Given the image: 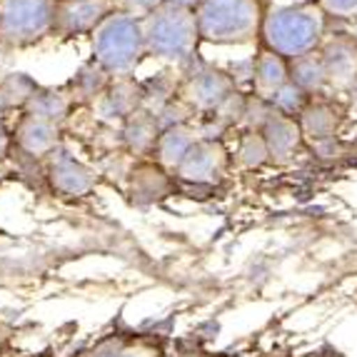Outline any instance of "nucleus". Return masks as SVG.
I'll use <instances>...</instances> for the list:
<instances>
[{
  "label": "nucleus",
  "mask_w": 357,
  "mask_h": 357,
  "mask_svg": "<svg viewBox=\"0 0 357 357\" xmlns=\"http://www.w3.org/2000/svg\"><path fill=\"white\" fill-rule=\"evenodd\" d=\"M320 55L325 60L330 88L345 93L357 77V40L350 33H337L333 38H325Z\"/></svg>",
  "instance_id": "7"
},
{
  "label": "nucleus",
  "mask_w": 357,
  "mask_h": 357,
  "mask_svg": "<svg viewBox=\"0 0 357 357\" xmlns=\"http://www.w3.org/2000/svg\"><path fill=\"white\" fill-rule=\"evenodd\" d=\"M15 143L28 155H48L58 145V126L25 115L15 128Z\"/></svg>",
  "instance_id": "14"
},
{
  "label": "nucleus",
  "mask_w": 357,
  "mask_h": 357,
  "mask_svg": "<svg viewBox=\"0 0 357 357\" xmlns=\"http://www.w3.org/2000/svg\"><path fill=\"white\" fill-rule=\"evenodd\" d=\"M113 13L115 0H58L55 33H63V36L90 33Z\"/></svg>",
  "instance_id": "6"
},
{
  "label": "nucleus",
  "mask_w": 357,
  "mask_h": 357,
  "mask_svg": "<svg viewBox=\"0 0 357 357\" xmlns=\"http://www.w3.org/2000/svg\"><path fill=\"white\" fill-rule=\"evenodd\" d=\"M25 105H28V115H33L38 120H48V123L58 126L60 120L68 115L70 100L63 93H55V90H36V96L30 98Z\"/></svg>",
  "instance_id": "19"
},
{
  "label": "nucleus",
  "mask_w": 357,
  "mask_h": 357,
  "mask_svg": "<svg viewBox=\"0 0 357 357\" xmlns=\"http://www.w3.org/2000/svg\"><path fill=\"white\" fill-rule=\"evenodd\" d=\"M105 75L107 73L102 70L98 63L96 66H85L83 70L75 75V80H73V88H75L77 96L85 98V100L98 98L102 93V88H105Z\"/></svg>",
  "instance_id": "22"
},
{
  "label": "nucleus",
  "mask_w": 357,
  "mask_h": 357,
  "mask_svg": "<svg viewBox=\"0 0 357 357\" xmlns=\"http://www.w3.org/2000/svg\"><path fill=\"white\" fill-rule=\"evenodd\" d=\"M238 158L245 167H260L270 160L268 143H265V137H262L260 130H250L243 137V143H240V150H238Z\"/></svg>",
  "instance_id": "21"
},
{
  "label": "nucleus",
  "mask_w": 357,
  "mask_h": 357,
  "mask_svg": "<svg viewBox=\"0 0 357 357\" xmlns=\"http://www.w3.org/2000/svg\"><path fill=\"white\" fill-rule=\"evenodd\" d=\"M93 53H96V63L107 75H130L140 58L148 53L143 20L126 13L107 15L93 30Z\"/></svg>",
  "instance_id": "3"
},
{
  "label": "nucleus",
  "mask_w": 357,
  "mask_h": 357,
  "mask_svg": "<svg viewBox=\"0 0 357 357\" xmlns=\"http://www.w3.org/2000/svg\"><path fill=\"white\" fill-rule=\"evenodd\" d=\"M165 0H115V13H126V15H135V18H148L150 13H155Z\"/></svg>",
  "instance_id": "23"
},
{
  "label": "nucleus",
  "mask_w": 357,
  "mask_h": 357,
  "mask_svg": "<svg viewBox=\"0 0 357 357\" xmlns=\"http://www.w3.org/2000/svg\"><path fill=\"white\" fill-rule=\"evenodd\" d=\"M115 357H143V355H140L137 350H128V347H123Z\"/></svg>",
  "instance_id": "27"
},
{
  "label": "nucleus",
  "mask_w": 357,
  "mask_h": 357,
  "mask_svg": "<svg viewBox=\"0 0 357 357\" xmlns=\"http://www.w3.org/2000/svg\"><path fill=\"white\" fill-rule=\"evenodd\" d=\"M50 180H53V188L66 195H83L93 188L96 178L90 173L83 162H77L70 155H60L58 160H53L50 167Z\"/></svg>",
  "instance_id": "15"
},
{
  "label": "nucleus",
  "mask_w": 357,
  "mask_h": 357,
  "mask_svg": "<svg viewBox=\"0 0 357 357\" xmlns=\"http://www.w3.org/2000/svg\"><path fill=\"white\" fill-rule=\"evenodd\" d=\"M342 120H345V110L337 102L315 96L307 102L298 123L303 135L310 137L312 143H328V140H335V135L342 128Z\"/></svg>",
  "instance_id": "9"
},
{
  "label": "nucleus",
  "mask_w": 357,
  "mask_h": 357,
  "mask_svg": "<svg viewBox=\"0 0 357 357\" xmlns=\"http://www.w3.org/2000/svg\"><path fill=\"white\" fill-rule=\"evenodd\" d=\"M58 0H0V43L25 48L55 33Z\"/></svg>",
  "instance_id": "5"
},
{
  "label": "nucleus",
  "mask_w": 357,
  "mask_h": 357,
  "mask_svg": "<svg viewBox=\"0 0 357 357\" xmlns=\"http://www.w3.org/2000/svg\"><path fill=\"white\" fill-rule=\"evenodd\" d=\"M140 102H143V90L137 88V85L128 83V80H123V83H118L113 90H107L105 96H102L100 110L107 118L128 120L130 115L137 113Z\"/></svg>",
  "instance_id": "17"
},
{
  "label": "nucleus",
  "mask_w": 357,
  "mask_h": 357,
  "mask_svg": "<svg viewBox=\"0 0 357 357\" xmlns=\"http://www.w3.org/2000/svg\"><path fill=\"white\" fill-rule=\"evenodd\" d=\"M192 145H195V137H192L190 130H185L183 126L167 128V130L160 132L158 143H155V155H158V160L165 167L178 170Z\"/></svg>",
  "instance_id": "16"
},
{
  "label": "nucleus",
  "mask_w": 357,
  "mask_h": 357,
  "mask_svg": "<svg viewBox=\"0 0 357 357\" xmlns=\"http://www.w3.org/2000/svg\"><path fill=\"white\" fill-rule=\"evenodd\" d=\"M265 100L273 105V110L278 115H285V118H295V120H298L312 98H310L305 90H300L295 83H285L282 88L275 90L270 98H265Z\"/></svg>",
  "instance_id": "20"
},
{
  "label": "nucleus",
  "mask_w": 357,
  "mask_h": 357,
  "mask_svg": "<svg viewBox=\"0 0 357 357\" xmlns=\"http://www.w3.org/2000/svg\"><path fill=\"white\" fill-rule=\"evenodd\" d=\"M167 6H178V8H188V10H195L200 6V0H165Z\"/></svg>",
  "instance_id": "25"
},
{
  "label": "nucleus",
  "mask_w": 357,
  "mask_h": 357,
  "mask_svg": "<svg viewBox=\"0 0 357 357\" xmlns=\"http://www.w3.org/2000/svg\"><path fill=\"white\" fill-rule=\"evenodd\" d=\"M330 18L350 20L357 15V0H317Z\"/></svg>",
  "instance_id": "24"
},
{
  "label": "nucleus",
  "mask_w": 357,
  "mask_h": 357,
  "mask_svg": "<svg viewBox=\"0 0 357 357\" xmlns=\"http://www.w3.org/2000/svg\"><path fill=\"white\" fill-rule=\"evenodd\" d=\"M290 83H295L300 90H305L310 98L322 96L330 88L328 70H325V60H322L320 50L290 60Z\"/></svg>",
  "instance_id": "13"
},
{
  "label": "nucleus",
  "mask_w": 357,
  "mask_h": 357,
  "mask_svg": "<svg viewBox=\"0 0 357 357\" xmlns=\"http://www.w3.org/2000/svg\"><path fill=\"white\" fill-rule=\"evenodd\" d=\"M328 13L320 3H298V6H280L262 20V43L273 53L287 60L303 58L322 48L328 38Z\"/></svg>",
  "instance_id": "1"
},
{
  "label": "nucleus",
  "mask_w": 357,
  "mask_h": 357,
  "mask_svg": "<svg viewBox=\"0 0 357 357\" xmlns=\"http://www.w3.org/2000/svg\"><path fill=\"white\" fill-rule=\"evenodd\" d=\"M350 36L357 40V15H355V18H350Z\"/></svg>",
  "instance_id": "28"
},
{
  "label": "nucleus",
  "mask_w": 357,
  "mask_h": 357,
  "mask_svg": "<svg viewBox=\"0 0 357 357\" xmlns=\"http://www.w3.org/2000/svg\"><path fill=\"white\" fill-rule=\"evenodd\" d=\"M220 173V150L213 140H195L190 153L185 155L178 175L190 183H213Z\"/></svg>",
  "instance_id": "11"
},
{
  "label": "nucleus",
  "mask_w": 357,
  "mask_h": 357,
  "mask_svg": "<svg viewBox=\"0 0 357 357\" xmlns=\"http://www.w3.org/2000/svg\"><path fill=\"white\" fill-rule=\"evenodd\" d=\"M260 0H200L195 8V23L200 40L232 45L250 43L262 30Z\"/></svg>",
  "instance_id": "2"
},
{
  "label": "nucleus",
  "mask_w": 357,
  "mask_h": 357,
  "mask_svg": "<svg viewBox=\"0 0 357 357\" xmlns=\"http://www.w3.org/2000/svg\"><path fill=\"white\" fill-rule=\"evenodd\" d=\"M145 28V50L155 58L162 60H188L195 50L197 40V23L195 10L162 3L155 13H150L143 20Z\"/></svg>",
  "instance_id": "4"
},
{
  "label": "nucleus",
  "mask_w": 357,
  "mask_h": 357,
  "mask_svg": "<svg viewBox=\"0 0 357 357\" xmlns=\"http://www.w3.org/2000/svg\"><path fill=\"white\" fill-rule=\"evenodd\" d=\"M345 93H347V102H350V107H355L357 110V77H355V83H352Z\"/></svg>",
  "instance_id": "26"
},
{
  "label": "nucleus",
  "mask_w": 357,
  "mask_h": 357,
  "mask_svg": "<svg viewBox=\"0 0 357 357\" xmlns=\"http://www.w3.org/2000/svg\"><path fill=\"white\" fill-rule=\"evenodd\" d=\"M285 83H290V60L262 48L255 58V77H252L255 93L260 98H270Z\"/></svg>",
  "instance_id": "12"
},
{
  "label": "nucleus",
  "mask_w": 357,
  "mask_h": 357,
  "mask_svg": "<svg viewBox=\"0 0 357 357\" xmlns=\"http://www.w3.org/2000/svg\"><path fill=\"white\" fill-rule=\"evenodd\" d=\"M238 93L235 80L230 73L215 70V68H203L190 77L185 96L197 110H208V113H218L232 96Z\"/></svg>",
  "instance_id": "8"
},
{
  "label": "nucleus",
  "mask_w": 357,
  "mask_h": 357,
  "mask_svg": "<svg viewBox=\"0 0 357 357\" xmlns=\"http://www.w3.org/2000/svg\"><path fill=\"white\" fill-rule=\"evenodd\" d=\"M262 137L268 143L270 158L273 160H290L292 155L298 153L300 143H303V130L295 118H285V115L275 113L268 120V126L262 128Z\"/></svg>",
  "instance_id": "10"
},
{
  "label": "nucleus",
  "mask_w": 357,
  "mask_h": 357,
  "mask_svg": "<svg viewBox=\"0 0 357 357\" xmlns=\"http://www.w3.org/2000/svg\"><path fill=\"white\" fill-rule=\"evenodd\" d=\"M160 126H158V118L155 113H143V110H137L135 115L128 118V126H126V140L130 145V150L135 153L145 155L150 150H155V143H158V137H160Z\"/></svg>",
  "instance_id": "18"
}]
</instances>
